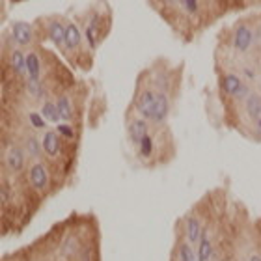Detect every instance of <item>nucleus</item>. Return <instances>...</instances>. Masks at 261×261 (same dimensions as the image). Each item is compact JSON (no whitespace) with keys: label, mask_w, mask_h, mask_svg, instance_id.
<instances>
[{"label":"nucleus","mask_w":261,"mask_h":261,"mask_svg":"<svg viewBox=\"0 0 261 261\" xmlns=\"http://www.w3.org/2000/svg\"><path fill=\"white\" fill-rule=\"evenodd\" d=\"M157 101H159V90L153 88H144L136 93L135 97V109L140 114V118L147 121L155 120V110H157Z\"/></svg>","instance_id":"nucleus-1"},{"label":"nucleus","mask_w":261,"mask_h":261,"mask_svg":"<svg viewBox=\"0 0 261 261\" xmlns=\"http://www.w3.org/2000/svg\"><path fill=\"white\" fill-rule=\"evenodd\" d=\"M24 161H27V153L22 149V146L11 144L4 153V164L6 168L10 170L11 174H21L24 170Z\"/></svg>","instance_id":"nucleus-2"},{"label":"nucleus","mask_w":261,"mask_h":261,"mask_svg":"<svg viewBox=\"0 0 261 261\" xmlns=\"http://www.w3.org/2000/svg\"><path fill=\"white\" fill-rule=\"evenodd\" d=\"M252 45H254V30H252V27H248L246 22L237 24L233 34V49L237 53H241V55H245V53L250 50Z\"/></svg>","instance_id":"nucleus-3"},{"label":"nucleus","mask_w":261,"mask_h":261,"mask_svg":"<svg viewBox=\"0 0 261 261\" xmlns=\"http://www.w3.org/2000/svg\"><path fill=\"white\" fill-rule=\"evenodd\" d=\"M28 181H30L34 191L38 192L47 191V187H49V172H47V166L41 161H36L30 166V170H28Z\"/></svg>","instance_id":"nucleus-4"},{"label":"nucleus","mask_w":261,"mask_h":261,"mask_svg":"<svg viewBox=\"0 0 261 261\" xmlns=\"http://www.w3.org/2000/svg\"><path fill=\"white\" fill-rule=\"evenodd\" d=\"M201 231H203V222L200 220V217L194 215V213H189V215L183 218V237H185L192 246H196L200 243Z\"/></svg>","instance_id":"nucleus-5"},{"label":"nucleus","mask_w":261,"mask_h":261,"mask_svg":"<svg viewBox=\"0 0 261 261\" xmlns=\"http://www.w3.org/2000/svg\"><path fill=\"white\" fill-rule=\"evenodd\" d=\"M103 24H101V15L99 13H93L90 15V21L86 22V28H84V36H86V41L90 45V49L95 50L101 45V39H103Z\"/></svg>","instance_id":"nucleus-6"},{"label":"nucleus","mask_w":261,"mask_h":261,"mask_svg":"<svg viewBox=\"0 0 261 261\" xmlns=\"http://www.w3.org/2000/svg\"><path fill=\"white\" fill-rule=\"evenodd\" d=\"M149 135V121L144 120V118H135L130 120V123L127 125V136H129V142L135 147L140 146V142L144 140V136Z\"/></svg>","instance_id":"nucleus-7"},{"label":"nucleus","mask_w":261,"mask_h":261,"mask_svg":"<svg viewBox=\"0 0 261 261\" xmlns=\"http://www.w3.org/2000/svg\"><path fill=\"white\" fill-rule=\"evenodd\" d=\"M246 84L243 82V79H241L237 73H224L222 79H220V88H222V92L228 95V97H237L241 92H243V88H245Z\"/></svg>","instance_id":"nucleus-8"},{"label":"nucleus","mask_w":261,"mask_h":261,"mask_svg":"<svg viewBox=\"0 0 261 261\" xmlns=\"http://www.w3.org/2000/svg\"><path fill=\"white\" fill-rule=\"evenodd\" d=\"M41 146H43V153L47 157L55 159L60 155L62 151V136L58 130H45L43 140H41Z\"/></svg>","instance_id":"nucleus-9"},{"label":"nucleus","mask_w":261,"mask_h":261,"mask_svg":"<svg viewBox=\"0 0 261 261\" xmlns=\"http://www.w3.org/2000/svg\"><path fill=\"white\" fill-rule=\"evenodd\" d=\"M11 38L19 47H27L32 43V27L22 21L11 22Z\"/></svg>","instance_id":"nucleus-10"},{"label":"nucleus","mask_w":261,"mask_h":261,"mask_svg":"<svg viewBox=\"0 0 261 261\" xmlns=\"http://www.w3.org/2000/svg\"><path fill=\"white\" fill-rule=\"evenodd\" d=\"M10 67H11V71H13L15 75H19V76H27L28 75V71H27V56L22 55L21 49L11 50V55H10Z\"/></svg>","instance_id":"nucleus-11"},{"label":"nucleus","mask_w":261,"mask_h":261,"mask_svg":"<svg viewBox=\"0 0 261 261\" xmlns=\"http://www.w3.org/2000/svg\"><path fill=\"white\" fill-rule=\"evenodd\" d=\"M175 257H177V261H200L198 259V254H196V250H194V246H192L185 237L179 239V243H177Z\"/></svg>","instance_id":"nucleus-12"},{"label":"nucleus","mask_w":261,"mask_h":261,"mask_svg":"<svg viewBox=\"0 0 261 261\" xmlns=\"http://www.w3.org/2000/svg\"><path fill=\"white\" fill-rule=\"evenodd\" d=\"M81 30L76 28L75 22H67L65 24V47L69 50H76L81 49Z\"/></svg>","instance_id":"nucleus-13"},{"label":"nucleus","mask_w":261,"mask_h":261,"mask_svg":"<svg viewBox=\"0 0 261 261\" xmlns=\"http://www.w3.org/2000/svg\"><path fill=\"white\" fill-rule=\"evenodd\" d=\"M170 116V99L166 92H159L157 110H155V120L153 123H164L166 118Z\"/></svg>","instance_id":"nucleus-14"},{"label":"nucleus","mask_w":261,"mask_h":261,"mask_svg":"<svg viewBox=\"0 0 261 261\" xmlns=\"http://www.w3.org/2000/svg\"><path fill=\"white\" fill-rule=\"evenodd\" d=\"M245 112L250 121H254L257 116L261 114V95L259 93L252 92L250 95L245 99Z\"/></svg>","instance_id":"nucleus-15"},{"label":"nucleus","mask_w":261,"mask_h":261,"mask_svg":"<svg viewBox=\"0 0 261 261\" xmlns=\"http://www.w3.org/2000/svg\"><path fill=\"white\" fill-rule=\"evenodd\" d=\"M49 38L56 47H64L65 45V24H62V21H58V19L50 21Z\"/></svg>","instance_id":"nucleus-16"},{"label":"nucleus","mask_w":261,"mask_h":261,"mask_svg":"<svg viewBox=\"0 0 261 261\" xmlns=\"http://www.w3.org/2000/svg\"><path fill=\"white\" fill-rule=\"evenodd\" d=\"M21 146H22V149H24V153H27V157H32V159H38L39 155H41V151H43V146L39 144V140L34 135L24 136Z\"/></svg>","instance_id":"nucleus-17"},{"label":"nucleus","mask_w":261,"mask_h":261,"mask_svg":"<svg viewBox=\"0 0 261 261\" xmlns=\"http://www.w3.org/2000/svg\"><path fill=\"white\" fill-rule=\"evenodd\" d=\"M41 116H43L49 123H60L62 121L60 110H58L55 101H49V99H45L43 105H41Z\"/></svg>","instance_id":"nucleus-18"},{"label":"nucleus","mask_w":261,"mask_h":261,"mask_svg":"<svg viewBox=\"0 0 261 261\" xmlns=\"http://www.w3.org/2000/svg\"><path fill=\"white\" fill-rule=\"evenodd\" d=\"M27 71L28 79L41 81V62H39V56L36 53H28L27 55Z\"/></svg>","instance_id":"nucleus-19"},{"label":"nucleus","mask_w":261,"mask_h":261,"mask_svg":"<svg viewBox=\"0 0 261 261\" xmlns=\"http://www.w3.org/2000/svg\"><path fill=\"white\" fill-rule=\"evenodd\" d=\"M136 151H138L142 161H149L155 155V138H153L151 133L147 136H144V140L140 142V146L136 147Z\"/></svg>","instance_id":"nucleus-20"},{"label":"nucleus","mask_w":261,"mask_h":261,"mask_svg":"<svg viewBox=\"0 0 261 261\" xmlns=\"http://www.w3.org/2000/svg\"><path fill=\"white\" fill-rule=\"evenodd\" d=\"M56 107L60 110V116L64 121H71L73 120V103H71V99L67 95H60V97L56 99Z\"/></svg>","instance_id":"nucleus-21"},{"label":"nucleus","mask_w":261,"mask_h":261,"mask_svg":"<svg viewBox=\"0 0 261 261\" xmlns=\"http://www.w3.org/2000/svg\"><path fill=\"white\" fill-rule=\"evenodd\" d=\"M27 92L28 95H32L34 99H45V88L41 81H34V79H27Z\"/></svg>","instance_id":"nucleus-22"},{"label":"nucleus","mask_w":261,"mask_h":261,"mask_svg":"<svg viewBox=\"0 0 261 261\" xmlns=\"http://www.w3.org/2000/svg\"><path fill=\"white\" fill-rule=\"evenodd\" d=\"M28 120H30L34 129H45V127H47V120L41 116V112H39V114L38 112H30V114H28Z\"/></svg>","instance_id":"nucleus-23"},{"label":"nucleus","mask_w":261,"mask_h":261,"mask_svg":"<svg viewBox=\"0 0 261 261\" xmlns=\"http://www.w3.org/2000/svg\"><path fill=\"white\" fill-rule=\"evenodd\" d=\"M181 6L185 8L187 13H191V15H198V11H200V2L198 0H179Z\"/></svg>","instance_id":"nucleus-24"},{"label":"nucleus","mask_w":261,"mask_h":261,"mask_svg":"<svg viewBox=\"0 0 261 261\" xmlns=\"http://www.w3.org/2000/svg\"><path fill=\"white\" fill-rule=\"evenodd\" d=\"M56 130L60 133V136H64V138H67V140H71V138H73V129H71L67 123H58Z\"/></svg>","instance_id":"nucleus-25"},{"label":"nucleus","mask_w":261,"mask_h":261,"mask_svg":"<svg viewBox=\"0 0 261 261\" xmlns=\"http://www.w3.org/2000/svg\"><path fill=\"white\" fill-rule=\"evenodd\" d=\"M252 125H254V130H256L257 135H261V114L257 116L256 120L252 121Z\"/></svg>","instance_id":"nucleus-26"},{"label":"nucleus","mask_w":261,"mask_h":261,"mask_svg":"<svg viewBox=\"0 0 261 261\" xmlns=\"http://www.w3.org/2000/svg\"><path fill=\"white\" fill-rule=\"evenodd\" d=\"M246 261H261V254L259 252H252L250 256L246 257Z\"/></svg>","instance_id":"nucleus-27"}]
</instances>
